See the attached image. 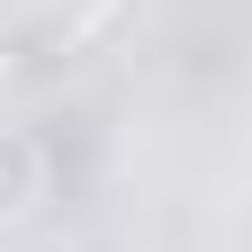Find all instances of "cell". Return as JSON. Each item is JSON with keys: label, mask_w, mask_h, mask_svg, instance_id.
<instances>
[{"label": "cell", "mask_w": 252, "mask_h": 252, "mask_svg": "<svg viewBox=\"0 0 252 252\" xmlns=\"http://www.w3.org/2000/svg\"><path fill=\"white\" fill-rule=\"evenodd\" d=\"M99 18H108V0H0V72L72 54Z\"/></svg>", "instance_id": "obj_1"}, {"label": "cell", "mask_w": 252, "mask_h": 252, "mask_svg": "<svg viewBox=\"0 0 252 252\" xmlns=\"http://www.w3.org/2000/svg\"><path fill=\"white\" fill-rule=\"evenodd\" d=\"M45 198H54V144L36 126H0V234L27 225Z\"/></svg>", "instance_id": "obj_2"}]
</instances>
